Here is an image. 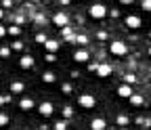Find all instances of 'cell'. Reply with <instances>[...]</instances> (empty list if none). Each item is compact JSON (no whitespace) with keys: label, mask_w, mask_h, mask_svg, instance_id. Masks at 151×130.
<instances>
[{"label":"cell","mask_w":151,"mask_h":130,"mask_svg":"<svg viewBox=\"0 0 151 130\" xmlns=\"http://www.w3.org/2000/svg\"><path fill=\"white\" fill-rule=\"evenodd\" d=\"M88 17H90V19H94V21L105 19V17H107V6H105V4H101V2L90 4V9H88Z\"/></svg>","instance_id":"1"},{"label":"cell","mask_w":151,"mask_h":130,"mask_svg":"<svg viewBox=\"0 0 151 130\" xmlns=\"http://www.w3.org/2000/svg\"><path fill=\"white\" fill-rule=\"evenodd\" d=\"M109 52L116 55V57H126L128 55V44H124L122 40H113L109 44Z\"/></svg>","instance_id":"2"},{"label":"cell","mask_w":151,"mask_h":130,"mask_svg":"<svg viewBox=\"0 0 151 130\" xmlns=\"http://www.w3.org/2000/svg\"><path fill=\"white\" fill-rule=\"evenodd\" d=\"M52 23L57 25V27H67L69 25V15L65 13V11H57L55 15H52Z\"/></svg>","instance_id":"3"},{"label":"cell","mask_w":151,"mask_h":130,"mask_svg":"<svg viewBox=\"0 0 151 130\" xmlns=\"http://www.w3.org/2000/svg\"><path fill=\"white\" fill-rule=\"evenodd\" d=\"M124 25H126L128 29H141V27H143V21H141L139 15H128L126 19H124Z\"/></svg>","instance_id":"4"},{"label":"cell","mask_w":151,"mask_h":130,"mask_svg":"<svg viewBox=\"0 0 151 130\" xmlns=\"http://www.w3.org/2000/svg\"><path fill=\"white\" fill-rule=\"evenodd\" d=\"M78 103L84 109H92L94 105H97V99H94V95H80L78 97Z\"/></svg>","instance_id":"5"},{"label":"cell","mask_w":151,"mask_h":130,"mask_svg":"<svg viewBox=\"0 0 151 130\" xmlns=\"http://www.w3.org/2000/svg\"><path fill=\"white\" fill-rule=\"evenodd\" d=\"M38 111H40V116H42V118H50V116H52V111H55V105H52L50 101H44V103H40Z\"/></svg>","instance_id":"6"},{"label":"cell","mask_w":151,"mask_h":130,"mask_svg":"<svg viewBox=\"0 0 151 130\" xmlns=\"http://www.w3.org/2000/svg\"><path fill=\"white\" fill-rule=\"evenodd\" d=\"M134 92H132V86L130 84H120L118 86V97H122V99H130Z\"/></svg>","instance_id":"7"},{"label":"cell","mask_w":151,"mask_h":130,"mask_svg":"<svg viewBox=\"0 0 151 130\" xmlns=\"http://www.w3.org/2000/svg\"><path fill=\"white\" fill-rule=\"evenodd\" d=\"M73 61H76V63H86V61H90V52L84 50V48H82V50H76V52H73Z\"/></svg>","instance_id":"8"},{"label":"cell","mask_w":151,"mask_h":130,"mask_svg":"<svg viewBox=\"0 0 151 130\" xmlns=\"http://www.w3.org/2000/svg\"><path fill=\"white\" fill-rule=\"evenodd\" d=\"M19 67H21V69H32L34 67V57H32V55H21V59H19Z\"/></svg>","instance_id":"9"},{"label":"cell","mask_w":151,"mask_h":130,"mask_svg":"<svg viewBox=\"0 0 151 130\" xmlns=\"http://www.w3.org/2000/svg\"><path fill=\"white\" fill-rule=\"evenodd\" d=\"M111 71H113V69H111V65H109V63H99L97 76H99V78H109V76H111Z\"/></svg>","instance_id":"10"},{"label":"cell","mask_w":151,"mask_h":130,"mask_svg":"<svg viewBox=\"0 0 151 130\" xmlns=\"http://www.w3.org/2000/svg\"><path fill=\"white\" fill-rule=\"evenodd\" d=\"M90 130H107V122L103 118H94L90 120Z\"/></svg>","instance_id":"11"},{"label":"cell","mask_w":151,"mask_h":130,"mask_svg":"<svg viewBox=\"0 0 151 130\" xmlns=\"http://www.w3.org/2000/svg\"><path fill=\"white\" fill-rule=\"evenodd\" d=\"M19 107H21V111H32V109H34V99L23 97L21 101H19Z\"/></svg>","instance_id":"12"},{"label":"cell","mask_w":151,"mask_h":130,"mask_svg":"<svg viewBox=\"0 0 151 130\" xmlns=\"http://www.w3.org/2000/svg\"><path fill=\"white\" fill-rule=\"evenodd\" d=\"M55 80H57V76H55L52 71H44V73H42V82H44V84H52Z\"/></svg>","instance_id":"13"},{"label":"cell","mask_w":151,"mask_h":130,"mask_svg":"<svg viewBox=\"0 0 151 130\" xmlns=\"http://www.w3.org/2000/svg\"><path fill=\"white\" fill-rule=\"evenodd\" d=\"M23 88H25V84H23V82H13V84H11V92H15V95L23 92Z\"/></svg>","instance_id":"14"},{"label":"cell","mask_w":151,"mask_h":130,"mask_svg":"<svg viewBox=\"0 0 151 130\" xmlns=\"http://www.w3.org/2000/svg\"><path fill=\"white\" fill-rule=\"evenodd\" d=\"M44 46H46V50H48V52H52V55L59 50V44H57V40H48Z\"/></svg>","instance_id":"15"},{"label":"cell","mask_w":151,"mask_h":130,"mask_svg":"<svg viewBox=\"0 0 151 130\" xmlns=\"http://www.w3.org/2000/svg\"><path fill=\"white\" fill-rule=\"evenodd\" d=\"M130 103L139 107V105H143V103H145V99H143V95H132V97H130Z\"/></svg>","instance_id":"16"},{"label":"cell","mask_w":151,"mask_h":130,"mask_svg":"<svg viewBox=\"0 0 151 130\" xmlns=\"http://www.w3.org/2000/svg\"><path fill=\"white\" fill-rule=\"evenodd\" d=\"M128 122H130V120H128V116H124V113H120V116H118V126H120V128H126V126H128Z\"/></svg>","instance_id":"17"},{"label":"cell","mask_w":151,"mask_h":130,"mask_svg":"<svg viewBox=\"0 0 151 130\" xmlns=\"http://www.w3.org/2000/svg\"><path fill=\"white\" fill-rule=\"evenodd\" d=\"M134 82H137L134 73H126V76H124V84H134Z\"/></svg>","instance_id":"18"},{"label":"cell","mask_w":151,"mask_h":130,"mask_svg":"<svg viewBox=\"0 0 151 130\" xmlns=\"http://www.w3.org/2000/svg\"><path fill=\"white\" fill-rule=\"evenodd\" d=\"M71 116H73V109H71L69 105H65V107H63V118H65V120H69Z\"/></svg>","instance_id":"19"},{"label":"cell","mask_w":151,"mask_h":130,"mask_svg":"<svg viewBox=\"0 0 151 130\" xmlns=\"http://www.w3.org/2000/svg\"><path fill=\"white\" fill-rule=\"evenodd\" d=\"M36 42H38V44H46V42H48L46 34H36Z\"/></svg>","instance_id":"20"},{"label":"cell","mask_w":151,"mask_h":130,"mask_svg":"<svg viewBox=\"0 0 151 130\" xmlns=\"http://www.w3.org/2000/svg\"><path fill=\"white\" fill-rule=\"evenodd\" d=\"M11 101H13L11 95H0V105H9Z\"/></svg>","instance_id":"21"},{"label":"cell","mask_w":151,"mask_h":130,"mask_svg":"<svg viewBox=\"0 0 151 130\" xmlns=\"http://www.w3.org/2000/svg\"><path fill=\"white\" fill-rule=\"evenodd\" d=\"M9 34L11 36H19V34H21V27H19V25H11L9 27Z\"/></svg>","instance_id":"22"},{"label":"cell","mask_w":151,"mask_h":130,"mask_svg":"<svg viewBox=\"0 0 151 130\" xmlns=\"http://www.w3.org/2000/svg\"><path fill=\"white\" fill-rule=\"evenodd\" d=\"M141 9L151 13V0H141Z\"/></svg>","instance_id":"23"},{"label":"cell","mask_w":151,"mask_h":130,"mask_svg":"<svg viewBox=\"0 0 151 130\" xmlns=\"http://www.w3.org/2000/svg\"><path fill=\"white\" fill-rule=\"evenodd\" d=\"M55 130H67V124L61 120V122H55V126H52Z\"/></svg>","instance_id":"24"},{"label":"cell","mask_w":151,"mask_h":130,"mask_svg":"<svg viewBox=\"0 0 151 130\" xmlns=\"http://www.w3.org/2000/svg\"><path fill=\"white\" fill-rule=\"evenodd\" d=\"M6 124H9V116L6 113H0V128L6 126Z\"/></svg>","instance_id":"25"},{"label":"cell","mask_w":151,"mask_h":130,"mask_svg":"<svg viewBox=\"0 0 151 130\" xmlns=\"http://www.w3.org/2000/svg\"><path fill=\"white\" fill-rule=\"evenodd\" d=\"M76 42L78 44H88V38L86 36H76Z\"/></svg>","instance_id":"26"},{"label":"cell","mask_w":151,"mask_h":130,"mask_svg":"<svg viewBox=\"0 0 151 130\" xmlns=\"http://www.w3.org/2000/svg\"><path fill=\"white\" fill-rule=\"evenodd\" d=\"M9 55H11V48H9V46H2V48H0V57H9Z\"/></svg>","instance_id":"27"},{"label":"cell","mask_w":151,"mask_h":130,"mask_svg":"<svg viewBox=\"0 0 151 130\" xmlns=\"http://www.w3.org/2000/svg\"><path fill=\"white\" fill-rule=\"evenodd\" d=\"M13 50H23V42H13Z\"/></svg>","instance_id":"28"},{"label":"cell","mask_w":151,"mask_h":130,"mask_svg":"<svg viewBox=\"0 0 151 130\" xmlns=\"http://www.w3.org/2000/svg\"><path fill=\"white\" fill-rule=\"evenodd\" d=\"M6 34H9V27H4L2 23H0V38H4Z\"/></svg>","instance_id":"29"},{"label":"cell","mask_w":151,"mask_h":130,"mask_svg":"<svg viewBox=\"0 0 151 130\" xmlns=\"http://www.w3.org/2000/svg\"><path fill=\"white\" fill-rule=\"evenodd\" d=\"M61 90L65 92V95H69V92H71L73 88H71V84H63V88H61Z\"/></svg>","instance_id":"30"},{"label":"cell","mask_w":151,"mask_h":130,"mask_svg":"<svg viewBox=\"0 0 151 130\" xmlns=\"http://www.w3.org/2000/svg\"><path fill=\"white\" fill-rule=\"evenodd\" d=\"M11 6H13L11 0H2V9H11Z\"/></svg>","instance_id":"31"},{"label":"cell","mask_w":151,"mask_h":130,"mask_svg":"<svg viewBox=\"0 0 151 130\" xmlns=\"http://www.w3.org/2000/svg\"><path fill=\"white\" fill-rule=\"evenodd\" d=\"M46 61H48V63H55V55H52V52L46 55Z\"/></svg>","instance_id":"32"},{"label":"cell","mask_w":151,"mask_h":130,"mask_svg":"<svg viewBox=\"0 0 151 130\" xmlns=\"http://www.w3.org/2000/svg\"><path fill=\"white\" fill-rule=\"evenodd\" d=\"M36 21H38V23H44L46 19H44V17H42V15H36Z\"/></svg>","instance_id":"33"},{"label":"cell","mask_w":151,"mask_h":130,"mask_svg":"<svg viewBox=\"0 0 151 130\" xmlns=\"http://www.w3.org/2000/svg\"><path fill=\"white\" fill-rule=\"evenodd\" d=\"M107 38V32H99V40H105Z\"/></svg>","instance_id":"34"},{"label":"cell","mask_w":151,"mask_h":130,"mask_svg":"<svg viewBox=\"0 0 151 130\" xmlns=\"http://www.w3.org/2000/svg\"><path fill=\"white\" fill-rule=\"evenodd\" d=\"M134 0H120V4H132Z\"/></svg>","instance_id":"35"},{"label":"cell","mask_w":151,"mask_h":130,"mask_svg":"<svg viewBox=\"0 0 151 130\" xmlns=\"http://www.w3.org/2000/svg\"><path fill=\"white\" fill-rule=\"evenodd\" d=\"M2 17H4V9H2V6H0V19H2Z\"/></svg>","instance_id":"36"},{"label":"cell","mask_w":151,"mask_h":130,"mask_svg":"<svg viewBox=\"0 0 151 130\" xmlns=\"http://www.w3.org/2000/svg\"><path fill=\"white\" fill-rule=\"evenodd\" d=\"M107 130H120V128H107Z\"/></svg>","instance_id":"37"},{"label":"cell","mask_w":151,"mask_h":130,"mask_svg":"<svg viewBox=\"0 0 151 130\" xmlns=\"http://www.w3.org/2000/svg\"><path fill=\"white\" fill-rule=\"evenodd\" d=\"M29 2H40V0H29Z\"/></svg>","instance_id":"38"},{"label":"cell","mask_w":151,"mask_h":130,"mask_svg":"<svg viewBox=\"0 0 151 130\" xmlns=\"http://www.w3.org/2000/svg\"><path fill=\"white\" fill-rule=\"evenodd\" d=\"M120 130H128V128H120Z\"/></svg>","instance_id":"39"},{"label":"cell","mask_w":151,"mask_h":130,"mask_svg":"<svg viewBox=\"0 0 151 130\" xmlns=\"http://www.w3.org/2000/svg\"><path fill=\"white\" fill-rule=\"evenodd\" d=\"M149 55H151V46H149Z\"/></svg>","instance_id":"40"},{"label":"cell","mask_w":151,"mask_h":130,"mask_svg":"<svg viewBox=\"0 0 151 130\" xmlns=\"http://www.w3.org/2000/svg\"><path fill=\"white\" fill-rule=\"evenodd\" d=\"M11 130H13V128H11Z\"/></svg>","instance_id":"41"}]
</instances>
